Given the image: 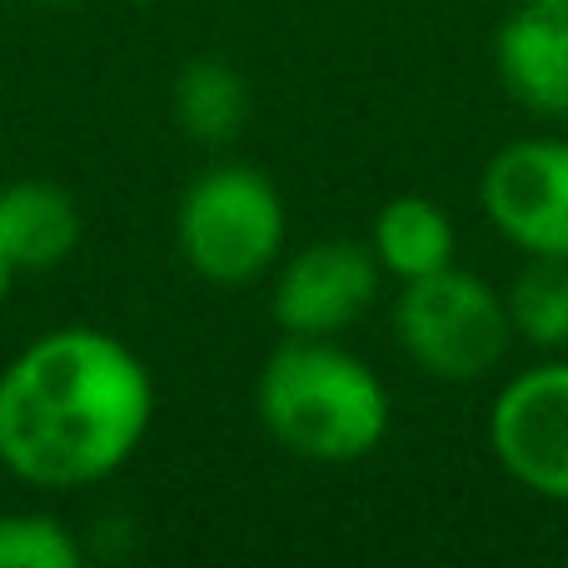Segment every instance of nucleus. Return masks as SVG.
I'll list each match as a JSON object with an SVG mask.
<instances>
[{
	"mask_svg": "<svg viewBox=\"0 0 568 568\" xmlns=\"http://www.w3.org/2000/svg\"><path fill=\"white\" fill-rule=\"evenodd\" d=\"M155 384L125 339L65 324L0 369V464L36 489H90L135 459Z\"/></svg>",
	"mask_w": 568,
	"mask_h": 568,
	"instance_id": "f257e3e1",
	"label": "nucleus"
},
{
	"mask_svg": "<svg viewBox=\"0 0 568 568\" xmlns=\"http://www.w3.org/2000/svg\"><path fill=\"white\" fill-rule=\"evenodd\" d=\"M255 409L270 439L310 464H359L389 434V389L334 339L284 334L260 369Z\"/></svg>",
	"mask_w": 568,
	"mask_h": 568,
	"instance_id": "f03ea898",
	"label": "nucleus"
},
{
	"mask_svg": "<svg viewBox=\"0 0 568 568\" xmlns=\"http://www.w3.org/2000/svg\"><path fill=\"white\" fill-rule=\"evenodd\" d=\"M284 195L255 165H215L180 195L175 240L185 265L205 284L240 290L280 265L284 255Z\"/></svg>",
	"mask_w": 568,
	"mask_h": 568,
	"instance_id": "7ed1b4c3",
	"label": "nucleus"
},
{
	"mask_svg": "<svg viewBox=\"0 0 568 568\" xmlns=\"http://www.w3.org/2000/svg\"><path fill=\"white\" fill-rule=\"evenodd\" d=\"M394 339L414 369L444 384H474L504 364L514 344V324L504 310V290L474 270H434L424 280H404L394 300Z\"/></svg>",
	"mask_w": 568,
	"mask_h": 568,
	"instance_id": "20e7f679",
	"label": "nucleus"
},
{
	"mask_svg": "<svg viewBox=\"0 0 568 568\" xmlns=\"http://www.w3.org/2000/svg\"><path fill=\"white\" fill-rule=\"evenodd\" d=\"M489 449L514 484L568 504V359L534 364L494 394Z\"/></svg>",
	"mask_w": 568,
	"mask_h": 568,
	"instance_id": "39448f33",
	"label": "nucleus"
},
{
	"mask_svg": "<svg viewBox=\"0 0 568 568\" xmlns=\"http://www.w3.org/2000/svg\"><path fill=\"white\" fill-rule=\"evenodd\" d=\"M479 200L514 250L568 260V140L529 135L504 145L484 165Z\"/></svg>",
	"mask_w": 568,
	"mask_h": 568,
	"instance_id": "423d86ee",
	"label": "nucleus"
},
{
	"mask_svg": "<svg viewBox=\"0 0 568 568\" xmlns=\"http://www.w3.org/2000/svg\"><path fill=\"white\" fill-rule=\"evenodd\" d=\"M379 260L359 240H314L280 260L270 314L290 339H339L379 294Z\"/></svg>",
	"mask_w": 568,
	"mask_h": 568,
	"instance_id": "0eeeda50",
	"label": "nucleus"
},
{
	"mask_svg": "<svg viewBox=\"0 0 568 568\" xmlns=\"http://www.w3.org/2000/svg\"><path fill=\"white\" fill-rule=\"evenodd\" d=\"M499 80L524 110L544 120H568V10L524 0L494 40Z\"/></svg>",
	"mask_w": 568,
	"mask_h": 568,
	"instance_id": "6e6552de",
	"label": "nucleus"
},
{
	"mask_svg": "<svg viewBox=\"0 0 568 568\" xmlns=\"http://www.w3.org/2000/svg\"><path fill=\"white\" fill-rule=\"evenodd\" d=\"M85 215L75 195L50 180H10L0 185V260L16 275L65 265L80 250Z\"/></svg>",
	"mask_w": 568,
	"mask_h": 568,
	"instance_id": "1a4fd4ad",
	"label": "nucleus"
},
{
	"mask_svg": "<svg viewBox=\"0 0 568 568\" xmlns=\"http://www.w3.org/2000/svg\"><path fill=\"white\" fill-rule=\"evenodd\" d=\"M369 250L384 275H394L399 284L424 280L454 265V220L429 195H394L374 215Z\"/></svg>",
	"mask_w": 568,
	"mask_h": 568,
	"instance_id": "9d476101",
	"label": "nucleus"
},
{
	"mask_svg": "<svg viewBox=\"0 0 568 568\" xmlns=\"http://www.w3.org/2000/svg\"><path fill=\"white\" fill-rule=\"evenodd\" d=\"M175 120L195 145H230V140L245 130L250 120V85L235 65L225 60H190L185 70L175 75Z\"/></svg>",
	"mask_w": 568,
	"mask_h": 568,
	"instance_id": "9b49d317",
	"label": "nucleus"
},
{
	"mask_svg": "<svg viewBox=\"0 0 568 568\" xmlns=\"http://www.w3.org/2000/svg\"><path fill=\"white\" fill-rule=\"evenodd\" d=\"M514 339L534 344L544 354L568 349V260L524 255V270L504 290Z\"/></svg>",
	"mask_w": 568,
	"mask_h": 568,
	"instance_id": "f8f14e48",
	"label": "nucleus"
},
{
	"mask_svg": "<svg viewBox=\"0 0 568 568\" xmlns=\"http://www.w3.org/2000/svg\"><path fill=\"white\" fill-rule=\"evenodd\" d=\"M80 539L50 514H0V568H75Z\"/></svg>",
	"mask_w": 568,
	"mask_h": 568,
	"instance_id": "ddd939ff",
	"label": "nucleus"
},
{
	"mask_svg": "<svg viewBox=\"0 0 568 568\" xmlns=\"http://www.w3.org/2000/svg\"><path fill=\"white\" fill-rule=\"evenodd\" d=\"M10 284H16V270H10V265H6V260H0V304H6V300H10Z\"/></svg>",
	"mask_w": 568,
	"mask_h": 568,
	"instance_id": "4468645a",
	"label": "nucleus"
},
{
	"mask_svg": "<svg viewBox=\"0 0 568 568\" xmlns=\"http://www.w3.org/2000/svg\"><path fill=\"white\" fill-rule=\"evenodd\" d=\"M529 6H549V10H568V0H529Z\"/></svg>",
	"mask_w": 568,
	"mask_h": 568,
	"instance_id": "2eb2a0df",
	"label": "nucleus"
},
{
	"mask_svg": "<svg viewBox=\"0 0 568 568\" xmlns=\"http://www.w3.org/2000/svg\"><path fill=\"white\" fill-rule=\"evenodd\" d=\"M45 6H70V0H45Z\"/></svg>",
	"mask_w": 568,
	"mask_h": 568,
	"instance_id": "dca6fc26",
	"label": "nucleus"
},
{
	"mask_svg": "<svg viewBox=\"0 0 568 568\" xmlns=\"http://www.w3.org/2000/svg\"><path fill=\"white\" fill-rule=\"evenodd\" d=\"M0 479H6V464H0Z\"/></svg>",
	"mask_w": 568,
	"mask_h": 568,
	"instance_id": "f3484780",
	"label": "nucleus"
},
{
	"mask_svg": "<svg viewBox=\"0 0 568 568\" xmlns=\"http://www.w3.org/2000/svg\"><path fill=\"white\" fill-rule=\"evenodd\" d=\"M140 6H150V0H140Z\"/></svg>",
	"mask_w": 568,
	"mask_h": 568,
	"instance_id": "a211bd4d",
	"label": "nucleus"
}]
</instances>
